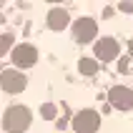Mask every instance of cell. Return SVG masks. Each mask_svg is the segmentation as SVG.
<instances>
[{
  "label": "cell",
  "instance_id": "6da1fadb",
  "mask_svg": "<svg viewBox=\"0 0 133 133\" xmlns=\"http://www.w3.org/2000/svg\"><path fill=\"white\" fill-rule=\"evenodd\" d=\"M30 126V111L25 105H10L3 116V128L10 133H23Z\"/></svg>",
  "mask_w": 133,
  "mask_h": 133
},
{
  "label": "cell",
  "instance_id": "7a4b0ae2",
  "mask_svg": "<svg viewBox=\"0 0 133 133\" xmlns=\"http://www.w3.org/2000/svg\"><path fill=\"white\" fill-rule=\"evenodd\" d=\"M101 126V116L96 111H81L73 118V131L75 133H96Z\"/></svg>",
  "mask_w": 133,
  "mask_h": 133
},
{
  "label": "cell",
  "instance_id": "3957f363",
  "mask_svg": "<svg viewBox=\"0 0 133 133\" xmlns=\"http://www.w3.org/2000/svg\"><path fill=\"white\" fill-rule=\"evenodd\" d=\"M108 101H111L113 108L118 111H131L133 108V90L126 88V85H113L108 90Z\"/></svg>",
  "mask_w": 133,
  "mask_h": 133
},
{
  "label": "cell",
  "instance_id": "277c9868",
  "mask_svg": "<svg viewBox=\"0 0 133 133\" xmlns=\"http://www.w3.org/2000/svg\"><path fill=\"white\" fill-rule=\"evenodd\" d=\"M73 35L78 43H90L93 38L98 35V25L93 18H81V20L73 23Z\"/></svg>",
  "mask_w": 133,
  "mask_h": 133
},
{
  "label": "cell",
  "instance_id": "5b68a950",
  "mask_svg": "<svg viewBox=\"0 0 133 133\" xmlns=\"http://www.w3.org/2000/svg\"><path fill=\"white\" fill-rule=\"evenodd\" d=\"M13 63L18 68H30V65H35V60H38V50L33 48V45L28 43H23V45H15L13 48Z\"/></svg>",
  "mask_w": 133,
  "mask_h": 133
},
{
  "label": "cell",
  "instance_id": "8992f818",
  "mask_svg": "<svg viewBox=\"0 0 133 133\" xmlns=\"http://www.w3.org/2000/svg\"><path fill=\"white\" fill-rule=\"evenodd\" d=\"M25 75L20 73V70H3L0 73V88L8 90V93H20L23 88H25Z\"/></svg>",
  "mask_w": 133,
  "mask_h": 133
},
{
  "label": "cell",
  "instance_id": "52a82bcc",
  "mask_svg": "<svg viewBox=\"0 0 133 133\" xmlns=\"http://www.w3.org/2000/svg\"><path fill=\"white\" fill-rule=\"evenodd\" d=\"M118 53H121V45H118V40H113V38H103V40L96 43V55L103 60V63L113 60Z\"/></svg>",
  "mask_w": 133,
  "mask_h": 133
},
{
  "label": "cell",
  "instance_id": "ba28073f",
  "mask_svg": "<svg viewBox=\"0 0 133 133\" xmlns=\"http://www.w3.org/2000/svg\"><path fill=\"white\" fill-rule=\"evenodd\" d=\"M70 18H68V10L63 8H53L50 13H48V28L50 30H65Z\"/></svg>",
  "mask_w": 133,
  "mask_h": 133
},
{
  "label": "cell",
  "instance_id": "9c48e42d",
  "mask_svg": "<svg viewBox=\"0 0 133 133\" xmlns=\"http://www.w3.org/2000/svg\"><path fill=\"white\" fill-rule=\"evenodd\" d=\"M78 70H81L83 75H96L98 73V63L90 60V58H83L81 63H78Z\"/></svg>",
  "mask_w": 133,
  "mask_h": 133
},
{
  "label": "cell",
  "instance_id": "30bf717a",
  "mask_svg": "<svg viewBox=\"0 0 133 133\" xmlns=\"http://www.w3.org/2000/svg\"><path fill=\"white\" fill-rule=\"evenodd\" d=\"M10 45H13V35H10V33H3V35H0V55H5Z\"/></svg>",
  "mask_w": 133,
  "mask_h": 133
},
{
  "label": "cell",
  "instance_id": "8fae6325",
  "mask_svg": "<svg viewBox=\"0 0 133 133\" xmlns=\"http://www.w3.org/2000/svg\"><path fill=\"white\" fill-rule=\"evenodd\" d=\"M40 113H43V118L53 121V118H55V105H53V103H45V105H40Z\"/></svg>",
  "mask_w": 133,
  "mask_h": 133
},
{
  "label": "cell",
  "instance_id": "7c38bea8",
  "mask_svg": "<svg viewBox=\"0 0 133 133\" xmlns=\"http://www.w3.org/2000/svg\"><path fill=\"white\" fill-rule=\"evenodd\" d=\"M0 23H3V15H0Z\"/></svg>",
  "mask_w": 133,
  "mask_h": 133
},
{
  "label": "cell",
  "instance_id": "4fadbf2b",
  "mask_svg": "<svg viewBox=\"0 0 133 133\" xmlns=\"http://www.w3.org/2000/svg\"><path fill=\"white\" fill-rule=\"evenodd\" d=\"M131 50H133V43H131Z\"/></svg>",
  "mask_w": 133,
  "mask_h": 133
}]
</instances>
